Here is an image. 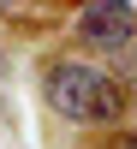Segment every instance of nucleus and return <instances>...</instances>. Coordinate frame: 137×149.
I'll return each instance as SVG.
<instances>
[{
  "mask_svg": "<svg viewBox=\"0 0 137 149\" xmlns=\"http://www.w3.org/2000/svg\"><path fill=\"white\" fill-rule=\"evenodd\" d=\"M24 6H30V0H0V18H18Z\"/></svg>",
  "mask_w": 137,
  "mask_h": 149,
  "instance_id": "3",
  "label": "nucleus"
},
{
  "mask_svg": "<svg viewBox=\"0 0 137 149\" xmlns=\"http://www.w3.org/2000/svg\"><path fill=\"white\" fill-rule=\"evenodd\" d=\"M119 149H137V137H131V143H119Z\"/></svg>",
  "mask_w": 137,
  "mask_h": 149,
  "instance_id": "4",
  "label": "nucleus"
},
{
  "mask_svg": "<svg viewBox=\"0 0 137 149\" xmlns=\"http://www.w3.org/2000/svg\"><path fill=\"white\" fill-rule=\"evenodd\" d=\"M78 36L90 48H125L137 36V6H131V0H83Z\"/></svg>",
  "mask_w": 137,
  "mask_h": 149,
  "instance_id": "2",
  "label": "nucleus"
},
{
  "mask_svg": "<svg viewBox=\"0 0 137 149\" xmlns=\"http://www.w3.org/2000/svg\"><path fill=\"white\" fill-rule=\"evenodd\" d=\"M48 107L72 125H113L125 119V84L107 78L102 66H83V60H54L48 66Z\"/></svg>",
  "mask_w": 137,
  "mask_h": 149,
  "instance_id": "1",
  "label": "nucleus"
}]
</instances>
